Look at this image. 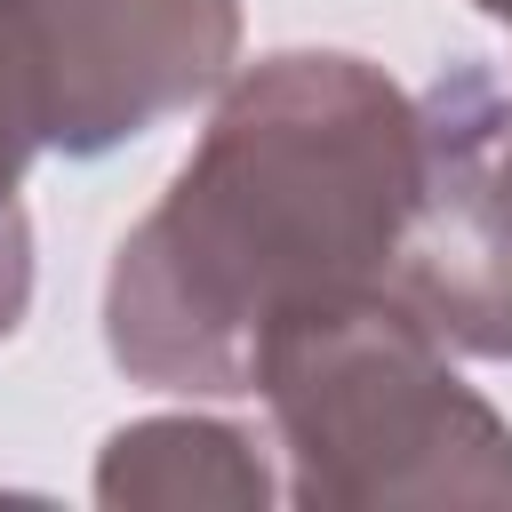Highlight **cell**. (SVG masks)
Listing matches in <instances>:
<instances>
[{"label":"cell","mask_w":512,"mask_h":512,"mask_svg":"<svg viewBox=\"0 0 512 512\" xmlns=\"http://www.w3.org/2000/svg\"><path fill=\"white\" fill-rule=\"evenodd\" d=\"M240 48V0H0V104L32 152H112L200 104Z\"/></svg>","instance_id":"3957f363"},{"label":"cell","mask_w":512,"mask_h":512,"mask_svg":"<svg viewBox=\"0 0 512 512\" xmlns=\"http://www.w3.org/2000/svg\"><path fill=\"white\" fill-rule=\"evenodd\" d=\"M416 168V104L360 56L256 64L168 200L120 240L112 360L168 392H256L288 320L392 280Z\"/></svg>","instance_id":"6da1fadb"},{"label":"cell","mask_w":512,"mask_h":512,"mask_svg":"<svg viewBox=\"0 0 512 512\" xmlns=\"http://www.w3.org/2000/svg\"><path fill=\"white\" fill-rule=\"evenodd\" d=\"M488 96H496V72L464 64L432 80V96L416 104L424 168H416V200H408L384 296L408 304L440 344L512 360V192L496 176Z\"/></svg>","instance_id":"277c9868"},{"label":"cell","mask_w":512,"mask_h":512,"mask_svg":"<svg viewBox=\"0 0 512 512\" xmlns=\"http://www.w3.org/2000/svg\"><path fill=\"white\" fill-rule=\"evenodd\" d=\"M256 392L272 400L304 504H512V432L384 288L288 320Z\"/></svg>","instance_id":"7a4b0ae2"},{"label":"cell","mask_w":512,"mask_h":512,"mask_svg":"<svg viewBox=\"0 0 512 512\" xmlns=\"http://www.w3.org/2000/svg\"><path fill=\"white\" fill-rule=\"evenodd\" d=\"M24 296H32V232L16 192H0V336L24 320Z\"/></svg>","instance_id":"8992f818"},{"label":"cell","mask_w":512,"mask_h":512,"mask_svg":"<svg viewBox=\"0 0 512 512\" xmlns=\"http://www.w3.org/2000/svg\"><path fill=\"white\" fill-rule=\"evenodd\" d=\"M480 8H488V16H504V24H512V0H480Z\"/></svg>","instance_id":"ba28073f"},{"label":"cell","mask_w":512,"mask_h":512,"mask_svg":"<svg viewBox=\"0 0 512 512\" xmlns=\"http://www.w3.org/2000/svg\"><path fill=\"white\" fill-rule=\"evenodd\" d=\"M256 440L224 432V424H192V416H168V424H136L112 440L104 472H96V496L104 504H264L272 480L264 464L248 456Z\"/></svg>","instance_id":"5b68a950"},{"label":"cell","mask_w":512,"mask_h":512,"mask_svg":"<svg viewBox=\"0 0 512 512\" xmlns=\"http://www.w3.org/2000/svg\"><path fill=\"white\" fill-rule=\"evenodd\" d=\"M24 160H32V136H24V128H16V112L0 104V192H16Z\"/></svg>","instance_id":"52a82bcc"}]
</instances>
